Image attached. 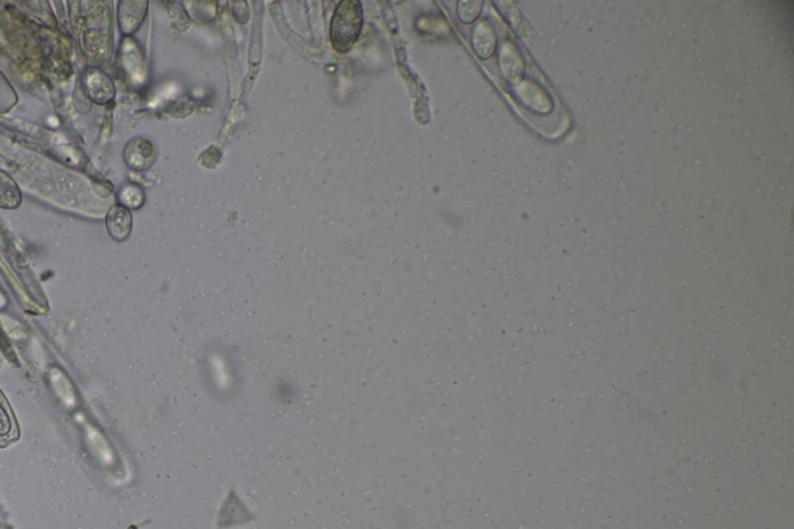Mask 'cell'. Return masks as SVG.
<instances>
[{
	"mask_svg": "<svg viewBox=\"0 0 794 529\" xmlns=\"http://www.w3.org/2000/svg\"><path fill=\"white\" fill-rule=\"evenodd\" d=\"M84 87L90 100L98 104H108L114 100L115 86L106 73L98 69L87 70L84 75Z\"/></svg>",
	"mask_w": 794,
	"mask_h": 529,
	"instance_id": "3",
	"label": "cell"
},
{
	"mask_svg": "<svg viewBox=\"0 0 794 529\" xmlns=\"http://www.w3.org/2000/svg\"><path fill=\"white\" fill-rule=\"evenodd\" d=\"M126 165L134 171H146L151 168L157 160V148L148 137H134L129 140L128 145L123 151Z\"/></svg>",
	"mask_w": 794,
	"mask_h": 529,
	"instance_id": "2",
	"label": "cell"
},
{
	"mask_svg": "<svg viewBox=\"0 0 794 529\" xmlns=\"http://www.w3.org/2000/svg\"><path fill=\"white\" fill-rule=\"evenodd\" d=\"M21 202L22 194L18 184L14 182L13 177L0 170V208L14 210L21 205Z\"/></svg>",
	"mask_w": 794,
	"mask_h": 529,
	"instance_id": "6",
	"label": "cell"
},
{
	"mask_svg": "<svg viewBox=\"0 0 794 529\" xmlns=\"http://www.w3.org/2000/svg\"><path fill=\"white\" fill-rule=\"evenodd\" d=\"M120 201L125 208H140L143 204H145V193H143L142 188L137 187V185H126L121 190L120 194Z\"/></svg>",
	"mask_w": 794,
	"mask_h": 529,
	"instance_id": "8",
	"label": "cell"
},
{
	"mask_svg": "<svg viewBox=\"0 0 794 529\" xmlns=\"http://www.w3.org/2000/svg\"><path fill=\"white\" fill-rule=\"evenodd\" d=\"M146 11H148V2H121L118 8V22H120L121 32L125 35H132V33L139 30L140 25L143 24Z\"/></svg>",
	"mask_w": 794,
	"mask_h": 529,
	"instance_id": "4",
	"label": "cell"
},
{
	"mask_svg": "<svg viewBox=\"0 0 794 529\" xmlns=\"http://www.w3.org/2000/svg\"><path fill=\"white\" fill-rule=\"evenodd\" d=\"M473 47L481 58H489L495 50V33L487 22L478 25L473 32Z\"/></svg>",
	"mask_w": 794,
	"mask_h": 529,
	"instance_id": "7",
	"label": "cell"
},
{
	"mask_svg": "<svg viewBox=\"0 0 794 529\" xmlns=\"http://www.w3.org/2000/svg\"><path fill=\"white\" fill-rule=\"evenodd\" d=\"M106 227H108L109 236L118 243L125 241L129 238L132 230V216L131 211L123 205H115L109 210L106 216Z\"/></svg>",
	"mask_w": 794,
	"mask_h": 529,
	"instance_id": "5",
	"label": "cell"
},
{
	"mask_svg": "<svg viewBox=\"0 0 794 529\" xmlns=\"http://www.w3.org/2000/svg\"><path fill=\"white\" fill-rule=\"evenodd\" d=\"M481 2H460L458 4V18L464 24H470L480 16Z\"/></svg>",
	"mask_w": 794,
	"mask_h": 529,
	"instance_id": "9",
	"label": "cell"
},
{
	"mask_svg": "<svg viewBox=\"0 0 794 529\" xmlns=\"http://www.w3.org/2000/svg\"><path fill=\"white\" fill-rule=\"evenodd\" d=\"M363 27V10L359 0H343L335 8L331 21V42L340 53L353 49Z\"/></svg>",
	"mask_w": 794,
	"mask_h": 529,
	"instance_id": "1",
	"label": "cell"
},
{
	"mask_svg": "<svg viewBox=\"0 0 794 529\" xmlns=\"http://www.w3.org/2000/svg\"><path fill=\"white\" fill-rule=\"evenodd\" d=\"M13 430V421H11L10 413L5 410L4 405L0 404V438L8 436Z\"/></svg>",
	"mask_w": 794,
	"mask_h": 529,
	"instance_id": "10",
	"label": "cell"
}]
</instances>
